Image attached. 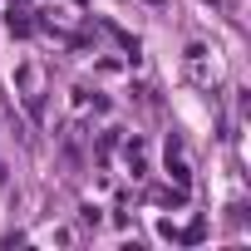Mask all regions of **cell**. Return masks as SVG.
<instances>
[]
</instances>
